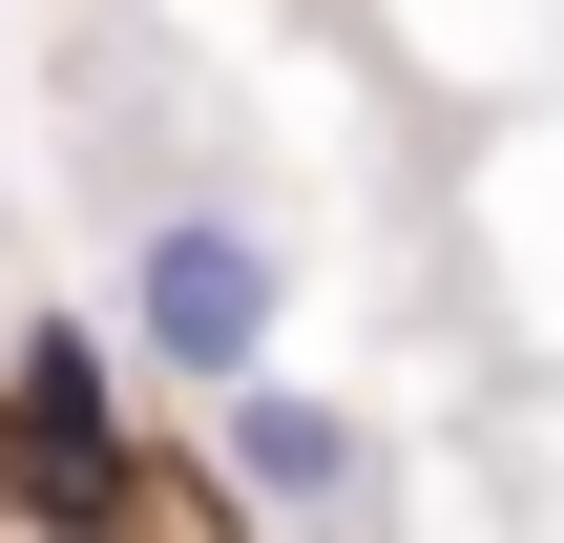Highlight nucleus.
Wrapping results in <instances>:
<instances>
[{
	"label": "nucleus",
	"mask_w": 564,
	"mask_h": 543,
	"mask_svg": "<svg viewBox=\"0 0 564 543\" xmlns=\"http://www.w3.org/2000/svg\"><path fill=\"white\" fill-rule=\"evenodd\" d=\"M272 293H293V272H272L251 230H188V209H167V230L126 251V356H147V377H209V398H230V377L272 356Z\"/></svg>",
	"instance_id": "1"
},
{
	"label": "nucleus",
	"mask_w": 564,
	"mask_h": 543,
	"mask_svg": "<svg viewBox=\"0 0 564 543\" xmlns=\"http://www.w3.org/2000/svg\"><path fill=\"white\" fill-rule=\"evenodd\" d=\"M209 439H230V481H251L272 523H356V502H377V439H356V398H293L272 356L230 377V419H209Z\"/></svg>",
	"instance_id": "2"
},
{
	"label": "nucleus",
	"mask_w": 564,
	"mask_h": 543,
	"mask_svg": "<svg viewBox=\"0 0 564 543\" xmlns=\"http://www.w3.org/2000/svg\"><path fill=\"white\" fill-rule=\"evenodd\" d=\"M21 481L105 502V335H21Z\"/></svg>",
	"instance_id": "3"
}]
</instances>
